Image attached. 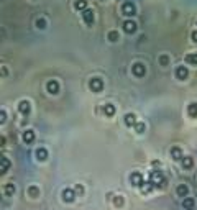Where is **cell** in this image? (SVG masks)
Returning a JSON list of instances; mask_svg holds the SVG:
<instances>
[{"label":"cell","mask_w":197,"mask_h":210,"mask_svg":"<svg viewBox=\"0 0 197 210\" xmlns=\"http://www.w3.org/2000/svg\"><path fill=\"white\" fill-rule=\"evenodd\" d=\"M149 182H151L154 187H164L166 185V177L161 171H151L149 172Z\"/></svg>","instance_id":"1"},{"label":"cell","mask_w":197,"mask_h":210,"mask_svg":"<svg viewBox=\"0 0 197 210\" xmlns=\"http://www.w3.org/2000/svg\"><path fill=\"white\" fill-rule=\"evenodd\" d=\"M89 87H90V90L92 92H100L103 89V82H102V79H98V77H92L90 79V82H89Z\"/></svg>","instance_id":"2"},{"label":"cell","mask_w":197,"mask_h":210,"mask_svg":"<svg viewBox=\"0 0 197 210\" xmlns=\"http://www.w3.org/2000/svg\"><path fill=\"white\" fill-rule=\"evenodd\" d=\"M130 182L135 185V187H143V184H144V179L140 172H133L131 176H130Z\"/></svg>","instance_id":"3"},{"label":"cell","mask_w":197,"mask_h":210,"mask_svg":"<svg viewBox=\"0 0 197 210\" xmlns=\"http://www.w3.org/2000/svg\"><path fill=\"white\" fill-rule=\"evenodd\" d=\"M131 69H133V74H135L136 77H143V75L146 74V69H144V66L141 62H135Z\"/></svg>","instance_id":"4"},{"label":"cell","mask_w":197,"mask_h":210,"mask_svg":"<svg viewBox=\"0 0 197 210\" xmlns=\"http://www.w3.org/2000/svg\"><path fill=\"white\" fill-rule=\"evenodd\" d=\"M121 11H123L125 15H135V3H131V2H125L123 5H121Z\"/></svg>","instance_id":"5"},{"label":"cell","mask_w":197,"mask_h":210,"mask_svg":"<svg viewBox=\"0 0 197 210\" xmlns=\"http://www.w3.org/2000/svg\"><path fill=\"white\" fill-rule=\"evenodd\" d=\"M82 18H84V21L87 23V25H92V23H94V11H92L90 8L82 10Z\"/></svg>","instance_id":"6"},{"label":"cell","mask_w":197,"mask_h":210,"mask_svg":"<svg viewBox=\"0 0 197 210\" xmlns=\"http://www.w3.org/2000/svg\"><path fill=\"white\" fill-rule=\"evenodd\" d=\"M187 75H189V71H187V67L186 66H179L176 67V77L177 79H187Z\"/></svg>","instance_id":"7"},{"label":"cell","mask_w":197,"mask_h":210,"mask_svg":"<svg viewBox=\"0 0 197 210\" xmlns=\"http://www.w3.org/2000/svg\"><path fill=\"white\" fill-rule=\"evenodd\" d=\"M46 89H48L49 94H57L59 92V82H56V80H49L48 84H46Z\"/></svg>","instance_id":"8"},{"label":"cell","mask_w":197,"mask_h":210,"mask_svg":"<svg viewBox=\"0 0 197 210\" xmlns=\"http://www.w3.org/2000/svg\"><path fill=\"white\" fill-rule=\"evenodd\" d=\"M62 199L66 202H72L76 199V194H74V189H64L62 190Z\"/></svg>","instance_id":"9"},{"label":"cell","mask_w":197,"mask_h":210,"mask_svg":"<svg viewBox=\"0 0 197 210\" xmlns=\"http://www.w3.org/2000/svg\"><path fill=\"white\" fill-rule=\"evenodd\" d=\"M8 167H10V161L7 159V158L0 156V176L7 172V169H8Z\"/></svg>","instance_id":"10"},{"label":"cell","mask_w":197,"mask_h":210,"mask_svg":"<svg viewBox=\"0 0 197 210\" xmlns=\"http://www.w3.org/2000/svg\"><path fill=\"white\" fill-rule=\"evenodd\" d=\"M123 30H125L126 33H135V30H136V23L133 21V20H126V21L123 23Z\"/></svg>","instance_id":"11"},{"label":"cell","mask_w":197,"mask_h":210,"mask_svg":"<svg viewBox=\"0 0 197 210\" xmlns=\"http://www.w3.org/2000/svg\"><path fill=\"white\" fill-rule=\"evenodd\" d=\"M23 141H25L26 144H31L34 141V131L33 130H26L25 133H23Z\"/></svg>","instance_id":"12"},{"label":"cell","mask_w":197,"mask_h":210,"mask_svg":"<svg viewBox=\"0 0 197 210\" xmlns=\"http://www.w3.org/2000/svg\"><path fill=\"white\" fill-rule=\"evenodd\" d=\"M181 164L184 169H190L194 166V159L190 156H182V159H181Z\"/></svg>","instance_id":"13"},{"label":"cell","mask_w":197,"mask_h":210,"mask_svg":"<svg viewBox=\"0 0 197 210\" xmlns=\"http://www.w3.org/2000/svg\"><path fill=\"white\" fill-rule=\"evenodd\" d=\"M30 102H26V100H23V102H20V105H18V110H20V113H23V115H28L30 113Z\"/></svg>","instance_id":"14"},{"label":"cell","mask_w":197,"mask_h":210,"mask_svg":"<svg viewBox=\"0 0 197 210\" xmlns=\"http://www.w3.org/2000/svg\"><path fill=\"white\" fill-rule=\"evenodd\" d=\"M171 156H172V159H174V161H181L182 159V149L174 146V148L171 149Z\"/></svg>","instance_id":"15"},{"label":"cell","mask_w":197,"mask_h":210,"mask_svg":"<svg viewBox=\"0 0 197 210\" xmlns=\"http://www.w3.org/2000/svg\"><path fill=\"white\" fill-rule=\"evenodd\" d=\"M125 125L126 126H135V123H136V116H135V113H128V115H125Z\"/></svg>","instance_id":"16"},{"label":"cell","mask_w":197,"mask_h":210,"mask_svg":"<svg viewBox=\"0 0 197 210\" xmlns=\"http://www.w3.org/2000/svg\"><path fill=\"white\" fill-rule=\"evenodd\" d=\"M182 205H184V208H186V210H192L194 205H195V202H194L192 197H186L184 202H182Z\"/></svg>","instance_id":"17"},{"label":"cell","mask_w":197,"mask_h":210,"mask_svg":"<svg viewBox=\"0 0 197 210\" xmlns=\"http://www.w3.org/2000/svg\"><path fill=\"white\" fill-rule=\"evenodd\" d=\"M176 192H177V195H181V197H186V195H187V192H189V187H187L186 184H181V185H177Z\"/></svg>","instance_id":"18"},{"label":"cell","mask_w":197,"mask_h":210,"mask_svg":"<svg viewBox=\"0 0 197 210\" xmlns=\"http://www.w3.org/2000/svg\"><path fill=\"white\" fill-rule=\"evenodd\" d=\"M186 62L187 64H192V66H197V52H192V54H187L186 57Z\"/></svg>","instance_id":"19"},{"label":"cell","mask_w":197,"mask_h":210,"mask_svg":"<svg viewBox=\"0 0 197 210\" xmlns=\"http://www.w3.org/2000/svg\"><path fill=\"white\" fill-rule=\"evenodd\" d=\"M36 158H38L39 161H44L46 158H48V151H46L44 148H38L36 149Z\"/></svg>","instance_id":"20"},{"label":"cell","mask_w":197,"mask_h":210,"mask_svg":"<svg viewBox=\"0 0 197 210\" xmlns=\"http://www.w3.org/2000/svg\"><path fill=\"white\" fill-rule=\"evenodd\" d=\"M187 113H189V116H192V118H197V103H190L189 105Z\"/></svg>","instance_id":"21"},{"label":"cell","mask_w":197,"mask_h":210,"mask_svg":"<svg viewBox=\"0 0 197 210\" xmlns=\"http://www.w3.org/2000/svg\"><path fill=\"white\" fill-rule=\"evenodd\" d=\"M103 112H105L107 116H113L115 115V107H113L112 103H107L105 107H103Z\"/></svg>","instance_id":"22"},{"label":"cell","mask_w":197,"mask_h":210,"mask_svg":"<svg viewBox=\"0 0 197 210\" xmlns=\"http://www.w3.org/2000/svg\"><path fill=\"white\" fill-rule=\"evenodd\" d=\"M76 8L77 10H85L87 8V0H76Z\"/></svg>","instance_id":"23"},{"label":"cell","mask_w":197,"mask_h":210,"mask_svg":"<svg viewBox=\"0 0 197 210\" xmlns=\"http://www.w3.org/2000/svg\"><path fill=\"white\" fill-rule=\"evenodd\" d=\"M13 192H15V185L13 184H7V185H5V194H7V195H13Z\"/></svg>","instance_id":"24"},{"label":"cell","mask_w":197,"mask_h":210,"mask_svg":"<svg viewBox=\"0 0 197 210\" xmlns=\"http://www.w3.org/2000/svg\"><path fill=\"white\" fill-rule=\"evenodd\" d=\"M135 130H136L138 133H143V131H144V123H141V121H136V123H135Z\"/></svg>","instance_id":"25"},{"label":"cell","mask_w":197,"mask_h":210,"mask_svg":"<svg viewBox=\"0 0 197 210\" xmlns=\"http://www.w3.org/2000/svg\"><path fill=\"white\" fill-rule=\"evenodd\" d=\"M108 39H110V41H117V39H118V33L117 31H110L108 33Z\"/></svg>","instance_id":"26"},{"label":"cell","mask_w":197,"mask_h":210,"mask_svg":"<svg viewBox=\"0 0 197 210\" xmlns=\"http://www.w3.org/2000/svg\"><path fill=\"white\" fill-rule=\"evenodd\" d=\"M167 62H169V57H167V56H161L159 57V64H161V66H166Z\"/></svg>","instance_id":"27"},{"label":"cell","mask_w":197,"mask_h":210,"mask_svg":"<svg viewBox=\"0 0 197 210\" xmlns=\"http://www.w3.org/2000/svg\"><path fill=\"white\" fill-rule=\"evenodd\" d=\"M28 194L33 195V197H36L38 195V189L36 187H30V189H28Z\"/></svg>","instance_id":"28"},{"label":"cell","mask_w":197,"mask_h":210,"mask_svg":"<svg viewBox=\"0 0 197 210\" xmlns=\"http://www.w3.org/2000/svg\"><path fill=\"white\" fill-rule=\"evenodd\" d=\"M36 26H38V28H41V30H43V28L46 26V21H44L43 18H39V20L36 21Z\"/></svg>","instance_id":"29"},{"label":"cell","mask_w":197,"mask_h":210,"mask_svg":"<svg viewBox=\"0 0 197 210\" xmlns=\"http://www.w3.org/2000/svg\"><path fill=\"white\" fill-rule=\"evenodd\" d=\"M3 121H7V113L3 110H0V123H3Z\"/></svg>","instance_id":"30"},{"label":"cell","mask_w":197,"mask_h":210,"mask_svg":"<svg viewBox=\"0 0 197 210\" xmlns=\"http://www.w3.org/2000/svg\"><path fill=\"white\" fill-rule=\"evenodd\" d=\"M115 203H117L118 207L123 205V197H115Z\"/></svg>","instance_id":"31"},{"label":"cell","mask_w":197,"mask_h":210,"mask_svg":"<svg viewBox=\"0 0 197 210\" xmlns=\"http://www.w3.org/2000/svg\"><path fill=\"white\" fill-rule=\"evenodd\" d=\"M190 38H192V41H195V43H197V30H195V31H192V34H190Z\"/></svg>","instance_id":"32"},{"label":"cell","mask_w":197,"mask_h":210,"mask_svg":"<svg viewBox=\"0 0 197 210\" xmlns=\"http://www.w3.org/2000/svg\"><path fill=\"white\" fill-rule=\"evenodd\" d=\"M76 192H79V194H82V192H84L82 185H76Z\"/></svg>","instance_id":"33"},{"label":"cell","mask_w":197,"mask_h":210,"mask_svg":"<svg viewBox=\"0 0 197 210\" xmlns=\"http://www.w3.org/2000/svg\"><path fill=\"white\" fill-rule=\"evenodd\" d=\"M8 74V69L7 67H2V75H7Z\"/></svg>","instance_id":"34"}]
</instances>
